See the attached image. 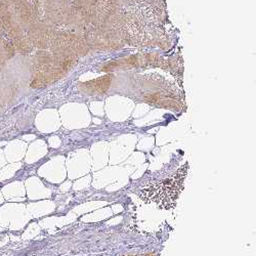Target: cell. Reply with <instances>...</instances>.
<instances>
[{"mask_svg": "<svg viewBox=\"0 0 256 256\" xmlns=\"http://www.w3.org/2000/svg\"><path fill=\"white\" fill-rule=\"evenodd\" d=\"M186 174L188 165H186L184 168H180L176 172L169 174L167 178L148 182L138 190V195L142 200L146 201L148 199V201H154L166 209L174 208L184 188Z\"/></svg>", "mask_w": 256, "mask_h": 256, "instance_id": "1", "label": "cell"}, {"mask_svg": "<svg viewBox=\"0 0 256 256\" xmlns=\"http://www.w3.org/2000/svg\"><path fill=\"white\" fill-rule=\"evenodd\" d=\"M33 62L34 74L30 86L35 90L44 88L68 73L64 69L62 62L50 52L37 50Z\"/></svg>", "mask_w": 256, "mask_h": 256, "instance_id": "2", "label": "cell"}, {"mask_svg": "<svg viewBox=\"0 0 256 256\" xmlns=\"http://www.w3.org/2000/svg\"><path fill=\"white\" fill-rule=\"evenodd\" d=\"M0 20L2 23L6 36L16 52L20 54L28 56L33 50V48L27 38L26 32L20 28L14 14L4 0H0Z\"/></svg>", "mask_w": 256, "mask_h": 256, "instance_id": "3", "label": "cell"}, {"mask_svg": "<svg viewBox=\"0 0 256 256\" xmlns=\"http://www.w3.org/2000/svg\"><path fill=\"white\" fill-rule=\"evenodd\" d=\"M34 74L33 58L25 54H16L8 60L6 67L0 72V77L6 80L18 90L22 86L30 85Z\"/></svg>", "mask_w": 256, "mask_h": 256, "instance_id": "4", "label": "cell"}, {"mask_svg": "<svg viewBox=\"0 0 256 256\" xmlns=\"http://www.w3.org/2000/svg\"><path fill=\"white\" fill-rule=\"evenodd\" d=\"M56 28L46 20H37L32 23L26 30L27 38L32 48H38V50H46L50 48L52 36Z\"/></svg>", "mask_w": 256, "mask_h": 256, "instance_id": "5", "label": "cell"}, {"mask_svg": "<svg viewBox=\"0 0 256 256\" xmlns=\"http://www.w3.org/2000/svg\"><path fill=\"white\" fill-rule=\"evenodd\" d=\"M16 16L18 25L25 32L28 27L38 20L33 2L29 0H4Z\"/></svg>", "mask_w": 256, "mask_h": 256, "instance_id": "6", "label": "cell"}, {"mask_svg": "<svg viewBox=\"0 0 256 256\" xmlns=\"http://www.w3.org/2000/svg\"><path fill=\"white\" fill-rule=\"evenodd\" d=\"M18 90L6 80L0 77V109L8 106L16 98Z\"/></svg>", "mask_w": 256, "mask_h": 256, "instance_id": "7", "label": "cell"}, {"mask_svg": "<svg viewBox=\"0 0 256 256\" xmlns=\"http://www.w3.org/2000/svg\"><path fill=\"white\" fill-rule=\"evenodd\" d=\"M16 54V52L10 41L6 36L0 39V72L6 67V64L10 58H12Z\"/></svg>", "mask_w": 256, "mask_h": 256, "instance_id": "8", "label": "cell"}, {"mask_svg": "<svg viewBox=\"0 0 256 256\" xmlns=\"http://www.w3.org/2000/svg\"><path fill=\"white\" fill-rule=\"evenodd\" d=\"M88 85H92V86L90 88V92H104L108 88L109 84H111V80L109 77H104L102 79L96 80L94 82L86 83Z\"/></svg>", "mask_w": 256, "mask_h": 256, "instance_id": "9", "label": "cell"}, {"mask_svg": "<svg viewBox=\"0 0 256 256\" xmlns=\"http://www.w3.org/2000/svg\"><path fill=\"white\" fill-rule=\"evenodd\" d=\"M4 36H6V32H4V29L2 20H0V39L4 38Z\"/></svg>", "mask_w": 256, "mask_h": 256, "instance_id": "10", "label": "cell"}, {"mask_svg": "<svg viewBox=\"0 0 256 256\" xmlns=\"http://www.w3.org/2000/svg\"><path fill=\"white\" fill-rule=\"evenodd\" d=\"M146 256H153V255H151V254H148V255H146Z\"/></svg>", "mask_w": 256, "mask_h": 256, "instance_id": "11", "label": "cell"}, {"mask_svg": "<svg viewBox=\"0 0 256 256\" xmlns=\"http://www.w3.org/2000/svg\"><path fill=\"white\" fill-rule=\"evenodd\" d=\"M29 2H32V0H29Z\"/></svg>", "mask_w": 256, "mask_h": 256, "instance_id": "12", "label": "cell"}]
</instances>
